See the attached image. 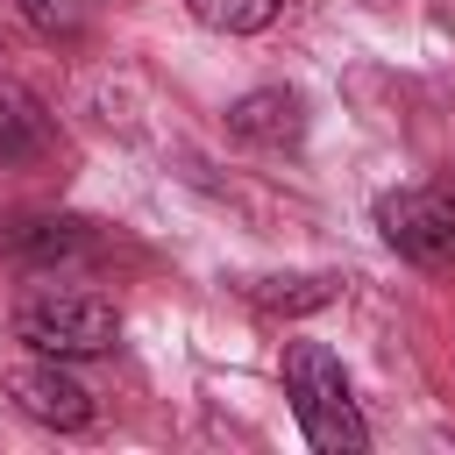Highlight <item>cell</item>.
Listing matches in <instances>:
<instances>
[{
    "instance_id": "1",
    "label": "cell",
    "mask_w": 455,
    "mask_h": 455,
    "mask_svg": "<svg viewBox=\"0 0 455 455\" xmlns=\"http://www.w3.org/2000/svg\"><path fill=\"white\" fill-rule=\"evenodd\" d=\"M284 398L299 412V434L320 448V455H355L370 448V427L348 398V377H341V355L327 341H291L284 348Z\"/></svg>"
},
{
    "instance_id": "2",
    "label": "cell",
    "mask_w": 455,
    "mask_h": 455,
    "mask_svg": "<svg viewBox=\"0 0 455 455\" xmlns=\"http://www.w3.org/2000/svg\"><path fill=\"white\" fill-rule=\"evenodd\" d=\"M14 341H28L36 355H64V363L107 355L121 341V313L100 291H57L50 284V291H28L14 306Z\"/></svg>"
},
{
    "instance_id": "3",
    "label": "cell",
    "mask_w": 455,
    "mask_h": 455,
    "mask_svg": "<svg viewBox=\"0 0 455 455\" xmlns=\"http://www.w3.org/2000/svg\"><path fill=\"white\" fill-rule=\"evenodd\" d=\"M377 228L384 242L419 263V270H455V192L441 185H405V192H384L377 199Z\"/></svg>"
},
{
    "instance_id": "4",
    "label": "cell",
    "mask_w": 455,
    "mask_h": 455,
    "mask_svg": "<svg viewBox=\"0 0 455 455\" xmlns=\"http://www.w3.org/2000/svg\"><path fill=\"white\" fill-rule=\"evenodd\" d=\"M7 391H14V405H21L36 427H57V434H78V427L92 419V391L64 370V355H36V363L7 370Z\"/></svg>"
},
{
    "instance_id": "5",
    "label": "cell",
    "mask_w": 455,
    "mask_h": 455,
    "mask_svg": "<svg viewBox=\"0 0 455 455\" xmlns=\"http://www.w3.org/2000/svg\"><path fill=\"white\" fill-rule=\"evenodd\" d=\"M228 128H235L242 142L284 149V142H299V135H306V107H299V92H284V85H263V92H242V100L228 107Z\"/></svg>"
},
{
    "instance_id": "6",
    "label": "cell",
    "mask_w": 455,
    "mask_h": 455,
    "mask_svg": "<svg viewBox=\"0 0 455 455\" xmlns=\"http://www.w3.org/2000/svg\"><path fill=\"white\" fill-rule=\"evenodd\" d=\"M43 149H50V114L21 78L0 71V164H36Z\"/></svg>"
},
{
    "instance_id": "7",
    "label": "cell",
    "mask_w": 455,
    "mask_h": 455,
    "mask_svg": "<svg viewBox=\"0 0 455 455\" xmlns=\"http://www.w3.org/2000/svg\"><path fill=\"white\" fill-rule=\"evenodd\" d=\"M85 249H92L85 220H14V228H7V256L28 263V270L64 263V256H85Z\"/></svg>"
},
{
    "instance_id": "8",
    "label": "cell",
    "mask_w": 455,
    "mask_h": 455,
    "mask_svg": "<svg viewBox=\"0 0 455 455\" xmlns=\"http://www.w3.org/2000/svg\"><path fill=\"white\" fill-rule=\"evenodd\" d=\"M14 7L43 43H78L92 28V0H14Z\"/></svg>"
},
{
    "instance_id": "9",
    "label": "cell",
    "mask_w": 455,
    "mask_h": 455,
    "mask_svg": "<svg viewBox=\"0 0 455 455\" xmlns=\"http://www.w3.org/2000/svg\"><path fill=\"white\" fill-rule=\"evenodd\" d=\"M192 14L206 28H220V36H256V28H270L284 14V0H192Z\"/></svg>"
}]
</instances>
